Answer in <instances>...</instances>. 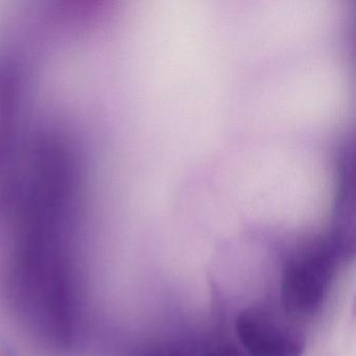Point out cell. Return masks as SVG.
<instances>
[{
  "label": "cell",
  "instance_id": "6da1fadb",
  "mask_svg": "<svg viewBox=\"0 0 356 356\" xmlns=\"http://www.w3.org/2000/svg\"><path fill=\"white\" fill-rule=\"evenodd\" d=\"M289 259L281 282L285 310L299 318L314 316L324 304L339 261L332 237L301 241Z\"/></svg>",
  "mask_w": 356,
  "mask_h": 356
},
{
  "label": "cell",
  "instance_id": "7a4b0ae2",
  "mask_svg": "<svg viewBox=\"0 0 356 356\" xmlns=\"http://www.w3.org/2000/svg\"><path fill=\"white\" fill-rule=\"evenodd\" d=\"M235 331L249 356H302L305 348L297 329L261 308L241 312Z\"/></svg>",
  "mask_w": 356,
  "mask_h": 356
},
{
  "label": "cell",
  "instance_id": "3957f363",
  "mask_svg": "<svg viewBox=\"0 0 356 356\" xmlns=\"http://www.w3.org/2000/svg\"><path fill=\"white\" fill-rule=\"evenodd\" d=\"M170 356H243L238 350L234 347H216L213 349L203 350V351L193 352V353H177Z\"/></svg>",
  "mask_w": 356,
  "mask_h": 356
}]
</instances>
